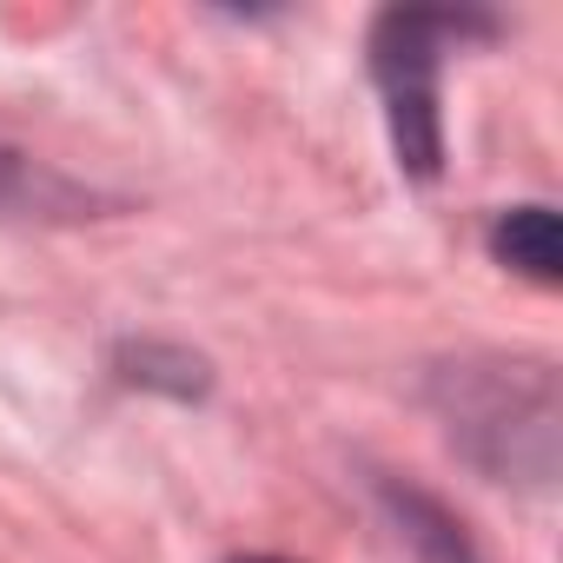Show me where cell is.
Masks as SVG:
<instances>
[{
  "label": "cell",
  "instance_id": "obj_1",
  "mask_svg": "<svg viewBox=\"0 0 563 563\" xmlns=\"http://www.w3.org/2000/svg\"><path fill=\"white\" fill-rule=\"evenodd\" d=\"M464 27H477V21L391 8L372 34V74H378L385 113H391V146H398V166H411L418 179L438 173V54Z\"/></svg>",
  "mask_w": 563,
  "mask_h": 563
},
{
  "label": "cell",
  "instance_id": "obj_3",
  "mask_svg": "<svg viewBox=\"0 0 563 563\" xmlns=\"http://www.w3.org/2000/svg\"><path fill=\"white\" fill-rule=\"evenodd\" d=\"M398 504V517H405V537L411 543H424L438 563H477L471 556V543H464V530L438 510V504H424V497H391Z\"/></svg>",
  "mask_w": 563,
  "mask_h": 563
},
{
  "label": "cell",
  "instance_id": "obj_4",
  "mask_svg": "<svg viewBox=\"0 0 563 563\" xmlns=\"http://www.w3.org/2000/svg\"><path fill=\"white\" fill-rule=\"evenodd\" d=\"M27 199L41 206V173L27 159H14V153H0V212H21Z\"/></svg>",
  "mask_w": 563,
  "mask_h": 563
},
{
  "label": "cell",
  "instance_id": "obj_5",
  "mask_svg": "<svg viewBox=\"0 0 563 563\" xmlns=\"http://www.w3.org/2000/svg\"><path fill=\"white\" fill-rule=\"evenodd\" d=\"M245 563H286V556H245Z\"/></svg>",
  "mask_w": 563,
  "mask_h": 563
},
{
  "label": "cell",
  "instance_id": "obj_2",
  "mask_svg": "<svg viewBox=\"0 0 563 563\" xmlns=\"http://www.w3.org/2000/svg\"><path fill=\"white\" fill-rule=\"evenodd\" d=\"M490 252L504 265H517L523 278H537V286H556L563 272V239H556V212L550 206H517L490 225Z\"/></svg>",
  "mask_w": 563,
  "mask_h": 563
}]
</instances>
